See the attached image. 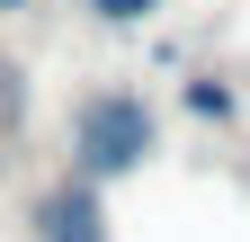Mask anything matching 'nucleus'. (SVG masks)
<instances>
[{
	"instance_id": "obj_4",
	"label": "nucleus",
	"mask_w": 250,
	"mask_h": 242,
	"mask_svg": "<svg viewBox=\"0 0 250 242\" xmlns=\"http://www.w3.org/2000/svg\"><path fill=\"white\" fill-rule=\"evenodd\" d=\"M152 9H161V0H89L99 27H134V18H152Z\"/></svg>"
},
{
	"instance_id": "obj_1",
	"label": "nucleus",
	"mask_w": 250,
	"mask_h": 242,
	"mask_svg": "<svg viewBox=\"0 0 250 242\" xmlns=\"http://www.w3.org/2000/svg\"><path fill=\"white\" fill-rule=\"evenodd\" d=\"M161 153V117H152L134 90H99V99H81L72 117V170L81 179H125Z\"/></svg>"
},
{
	"instance_id": "obj_5",
	"label": "nucleus",
	"mask_w": 250,
	"mask_h": 242,
	"mask_svg": "<svg viewBox=\"0 0 250 242\" xmlns=\"http://www.w3.org/2000/svg\"><path fill=\"white\" fill-rule=\"evenodd\" d=\"M188 108H197V117H232V90H224V81H197V90H188Z\"/></svg>"
},
{
	"instance_id": "obj_3",
	"label": "nucleus",
	"mask_w": 250,
	"mask_h": 242,
	"mask_svg": "<svg viewBox=\"0 0 250 242\" xmlns=\"http://www.w3.org/2000/svg\"><path fill=\"white\" fill-rule=\"evenodd\" d=\"M18 117H27V72H18V63H0V144L18 135Z\"/></svg>"
},
{
	"instance_id": "obj_6",
	"label": "nucleus",
	"mask_w": 250,
	"mask_h": 242,
	"mask_svg": "<svg viewBox=\"0 0 250 242\" xmlns=\"http://www.w3.org/2000/svg\"><path fill=\"white\" fill-rule=\"evenodd\" d=\"M0 9H27V0H0Z\"/></svg>"
},
{
	"instance_id": "obj_2",
	"label": "nucleus",
	"mask_w": 250,
	"mask_h": 242,
	"mask_svg": "<svg viewBox=\"0 0 250 242\" xmlns=\"http://www.w3.org/2000/svg\"><path fill=\"white\" fill-rule=\"evenodd\" d=\"M27 233L36 242H107V197H99V179H54V189L27 206Z\"/></svg>"
}]
</instances>
